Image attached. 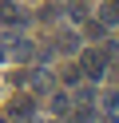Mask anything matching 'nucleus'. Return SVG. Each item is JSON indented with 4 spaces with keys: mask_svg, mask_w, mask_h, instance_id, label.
Returning a JSON list of instances; mask_svg holds the SVG:
<instances>
[{
    "mask_svg": "<svg viewBox=\"0 0 119 123\" xmlns=\"http://www.w3.org/2000/svg\"><path fill=\"white\" fill-rule=\"evenodd\" d=\"M79 72H83V80H103V72H107V52L103 48H87L83 56H79Z\"/></svg>",
    "mask_w": 119,
    "mask_h": 123,
    "instance_id": "nucleus-1",
    "label": "nucleus"
},
{
    "mask_svg": "<svg viewBox=\"0 0 119 123\" xmlns=\"http://www.w3.org/2000/svg\"><path fill=\"white\" fill-rule=\"evenodd\" d=\"M32 115H36V99H32V95H16L12 103H8V119H16V123H28Z\"/></svg>",
    "mask_w": 119,
    "mask_h": 123,
    "instance_id": "nucleus-2",
    "label": "nucleus"
},
{
    "mask_svg": "<svg viewBox=\"0 0 119 123\" xmlns=\"http://www.w3.org/2000/svg\"><path fill=\"white\" fill-rule=\"evenodd\" d=\"M0 20H4V24L24 28V24H28V12H24L20 4H12V0H0Z\"/></svg>",
    "mask_w": 119,
    "mask_h": 123,
    "instance_id": "nucleus-3",
    "label": "nucleus"
},
{
    "mask_svg": "<svg viewBox=\"0 0 119 123\" xmlns=\"http://www.w3.org/2000/svg\"><path fill=\"white\" fill-rule=\"evenodd\" d=\"M24 83H28V87L36 91V95H48V91L56 87V80H52L48 72H28V75H24Z\"/></svg>",
    "mask_w": 119,
    "mask_h": 123,
    "instance_id": "nucleus-4",
    "label": "nucleus"
},
{
    "mask_svg": "<svg viewBox=\"0 0 119 123\" xmlns=\"http://www.w3.org/2000/svg\"><path fill=\"white\" fill-rule=\"evenodd\" d=\"M103 115H107L111 123H119V91H111V95L103 99Z\"/></svg>",
    "mask_w": 119,
    "mask_h": 123,
    "instance_id": "nucleus-5",
    "label": "nucleus"
},
{
    "mask_svg": "<svg viewBox=\"0 0 119 123\" xmlns=\"http://www.w3.org/2000/svg\"><path fill=\"white\" fill-rule=\"evenodd\" d=\"M52 107H56V111H63V107H68V95H63V91H60V95H52Z\"/></svg>",
    "mask_w": 119,
    "mask_h": 123,
    "instance_id": "nucleus-6",
    "label": "nucleus"
},
{
    "mask_svg": "<svg viewBox=\"0 0 119 123\" xmlns=\"http://www.w3.org/2000/svg\"><path fill=\"white\" fill-rule=\"evenodd\" d=\"M0 123H8V119H4V115H0Z\"/></svg>",
    "mask_w": 119,
    "mask_h": 123,
    "instance_id": "nucleus-7",
    "label": "nucleus"
},
{
    "mask_svg": "<svg viewBox=\"0 0 119 123\" xmlns=\"http://www.w3.org/2000/svg\"><path fill=\"white\" fill-rule=\"evenodd\" d=\"M0 60H4V52H0Z\"/></svg>",
    "mask_w": 119,
    "mask_h": 123,
    "instance_id": "nucleus-8",
    "label": "nucleus"
},
{
    "mask_svg": "<svg viewBox=\"0 0 119 123\" xmlns=\"http://www.w3.org/2000/svg\"><path fill=\"white\" fill-rule=\"evenodd\" d=\"M115 8H119V0H115Z\"/></svg>",
    "mask_w": 119,
    "mask_h": 123,
    "instance_id": "nucleus-9",
    "label": "nucleus"
}]
</instances>
